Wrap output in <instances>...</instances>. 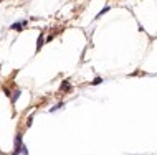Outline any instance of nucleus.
Listing matches in <instances>:
<instances>
[{"label":"nucleus","instance_id":"f257e3e1","mask_svg":"<svg viewBox=\"0 0 157 155\" xmlns=\"http://www.w3.org/2000/svg\"><path fill=\"white\" fill-rule=\"evenodd\" d=\"M13 147H15V150H13V154H12V155H18V154H22V149H23V144H22V134H17Z\"/></svg>","mask_w":157,"mask_h":155},{"label":"nucleus","instance_id":"39448f33","mask_svg":"<svg viewBox=\"0 0 157 155\" xmlns=\"http://www.w3.org/2000/svg\"><path fill=\"white\" fill-rule=\"evenodd\" d=\"M18 96H20V89H17V91H15V94H13V99H12V102H15V101L18 99Z\"/></svg>","mask_w":157,"mask_h":155},{"label":"nucleus","instance_id":"7ed1b4c3","mask_svg":"<svg viewBox=\"0 0 157 155\" xmlns=\"http://www.w3.org/2000/svg\"><path fill=\"white\" fill-rule=\"evenodd\" d=\"M43 46V35H40V38H38V41H37V50H40Z\"/></svg>","mask_w":157,"mask_h":155},{"label":"nucleus","instance_id":"6e6552de","mask_svg":"<svg viewBox=\"0 0 157 155\" xmlns=\"http://www.w3.org/2000/svg\"><path fill=\"white\" fill-rule=\"evenodd\" d=\"M61 106H63V104H56V106H53V107H51V109H50V111H51V112H55V111H58V109H60Z\"/></svg>","mask_w":157,"mask_h":155},{"label":"nucleus","instance_id":"20e7f679","mask_svg":"<svg viewBox=\"0 0 157 155\" xmlns=\"http://www.w3.org/2000/svg\"><path fill=\"white\" fill-rule=\"evenodd\" d=\"M108 10H109V7H104L103 10H101V12H99V13H98V15H96V18H99V17H103V15H104V13H106V12H108Z\"/></svg>","mask_w":157,"mask_h":155},{"label":"nucleus","instance_id":"423d86ee","mask_svg":"<svg viewBox=\"0 0 157 155\" xmlns=\"http://www.w3.org/2000/svg\"><path fill=\"white\" fill-rule=\"evenodd\" d=\"M63 89H66V91L70 89V84H68V81H65V83L61 84V91H63Z\"/></svg>","mask_w":157,"mask_h":155},{"label":"nucleus","instance_id":"0eeeda50","mask_svg":"<svg viewBox=\"0 0 157 155\" xmlns=\"http://www.w3.org/2000/svg\"><path fill=\"white\" fill-rule=\"evenodd\" d=\"M101 81H103L101 78H94V79H93V83H91V84H94V86H96V84H99V83H101Z\"/></svg>","mask_w":157,"mask_h":155},{"label":"nucleus","instance_id":"f03ea898","mask_svg":"<svg viewBox=\"0 0 157 155\" xmlns=\"http://www.w3.org/2000/svg\"><path fill=\"white\" fill-rule=\"evenodd\" d=\"M23 25H27V22H25V20H22V22H18V23H13V25H12V30L22 31V27H23Z\"/></svg>","mask_w":157,"mask_h":155}]
</instances>
